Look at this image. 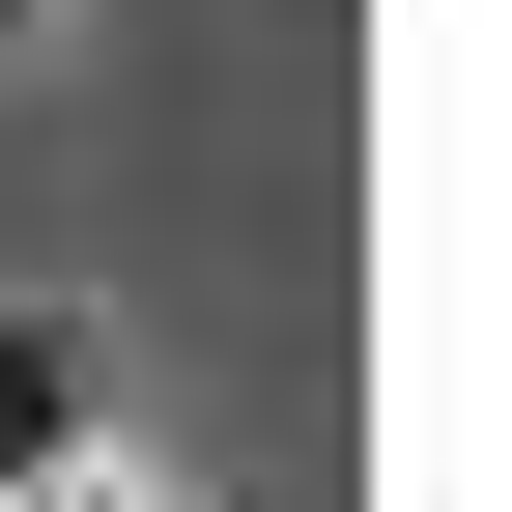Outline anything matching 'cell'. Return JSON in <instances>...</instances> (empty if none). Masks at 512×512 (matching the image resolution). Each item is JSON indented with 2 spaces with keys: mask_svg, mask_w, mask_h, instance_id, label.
I'll return each mask as SVG.
<instances>
[{
  "mask_svg": "<svg viewBox=\"0 0 512 512\" xmlns=\"http://www.w3.org/2000/svg\"><path fill=\"white\" fill-rule=\"evenodd\" d=\"M57 512H86V484H57Z\"/></svg>",
  "mask_w": 512,
  "mask_h": 512,
  "instance_id": "3957f363",
  "label": "cell"
},
{
  "mask_svg": "<svg viewBox=\"0 0 512 512\" xmlns=\"http://www.w3.org/2000/svg\"><path fill=\"white\" fill-rule=\"evenodd\" d=\"M86 484V313H0V512Z\"/></svg>",
  "mask_w": 512,
  "mask_h": 512,
  "instance_id": "6da1fadb",
  "label": "cell"
},
{
  "mask_svg": "<svg viewBox=\"0 0 512 512\" xmlns=\"http://www.w3.org/2000/svg\"><path fill=\"white\" fill-rule=\"evenodd\" d=\"M0 29H57V0H0Z\"/></svg>",
  "mask_w": 512,
  "mask_h": 512,
  "instance_id": "7a4b0ae2",
  "label": "cell"
}]
</instances>
